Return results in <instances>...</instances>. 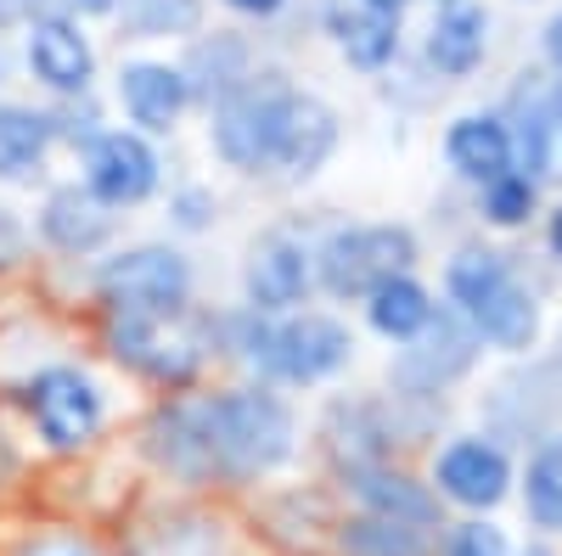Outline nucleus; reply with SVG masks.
I'll list each match as a JSON object with an SVG mask.
<instances>
[{"label":"nucleus","instance_id":"obj_1","mask_svg":"<svg viewBox=\"0 0 562 556\" xmlns=\"http://www.w3.org/2000/svg\"><path fill=\"white\" fill-rule=\"evenodd\" d=\"M158 450L175 473H265L293 444V422L270 394H225L214 405H180L158 422Z\"/></svg>","mask_w":562,"mask_h":556},{"label":"nucleus","instance_id":"obj_2","mask_svg":"<svg viewBox=\"0 0 562 556\" xmlns=\"http://www.w3.org/2000/svg\"><path fill=\"white\" fill-rule=\"evenodd\" d=\"M450 293L467 304V315H473L495 343L524 349L535 338V304L524 298V287L512 282L495 253H461L450 264Z\"/></svg>","mask_w":562,"mask_h":556},{"label":"nucleus","instance_id":"obj_3","mask_svg":"<svg viewBox=\"0 0 562 556\" xmlns=\"http://www.w3.org/2000/svg\"><path fill=\"white\" fill-rule=\"evenodd\" d=\"M293 113V90L281 84H243L220 102L214 118V141L237 169H265L281 158V135H288Z\"/></svg>","mask_w":562,"mask_h":556},{"label":"nucleus","instance_id":"obj_4","mask_svg":"<svg viewBox=\"0 0 562 556\" xmlns=\"http://www.w3.org/2000/svg\"><path fill=\"white\" fill-rule=\"evenodd\" d=\"M411 264V237L394 225H371V230H344L326 242L321 253V282L338 298H360L378 293L389 282H400V270Z\"/></svg>","mask_w":562,"mask_h":556},{"label":"nucleus","instance_id":"obj_5","mask_svg":"<svg viewBox=\"0 0 562 556\" xmlns=\"http://www.w3.org/2000/svg\"><path fill=\"white\" fill-rule=\"evenodd\" d=\"M248 354L265 360L270 371H281V377H293V383H315V377H326V371H338L349 360V332L326 315H304V320H288L281 332H259L248 343Z\"/></svg>","mask_w":562,"mask_h":556},{"label":"nucleus","instance_id":"obj_6","mask_svg":"<svg viewBox=\"0 0 562 556\" xmlns=\"http://www.w3.org/2000/svg\"><path fill=\"white\" fill-rule=\"evenodd\" d=\"M102 293L119 315H175L186 298V264L169 248H140L102 270Z\"/></svg>","mask_w":562,"mask_h":556},{"label":"nucleus","instance_id":"obj_7","mask_svg":"<svg viewBox=\"0 0 562 556\" xmlns=\"http://www.w3.org/2000/svg\"><path fill=\"white\" fill-rule=\"evenodd\" d=\"M29 410H34L40 433L52 439L57 450H79L90 433L102 428V399H97V388H90L79 371H45V377H34Z\"/></svg>","mask_w":562,"mask_h":556},{"label":"nucleus","instance_id":"obj_8","mask_svg":"<svg viewBox=\"0 0 562 556\" xmlns=\"http://www.w3.org/2000/svg\"><path fill=\"white\" fill-rule=\"evenodd\" d=\"M518 147L524 163L540 180H562V79H540L529 73V84L518 90Z\"/></svg>","mask_w":562,"mask_h":556},{"label":"nucleus","instance_id":"obj_9","mask_svg":"<svg viewBox=\"0 0 562 556\" xmlns=\"http://www.w3.org/2000/svg\"><path fill=\"white\" fill-rule=\"evenodd\" d=\"M153 185H158V158L140 135L113 129L90 147V192L102 203H140Z\"/></svg>","mask_w":562,"mask_h":556},{"label":"nucleus","instance_id":"obj_10","mask_svg":"<svg viewBox=\"0 0 562 556\" xmlns=\"http://www.w3.org/2000/svg\"><path fill=\"white\" fill-rule=\"evenodd\" d=\"M164 320L169 315H119L113 349H119V360L153 371V377H164V383H186L192 365H198V349L180 343L175 332H164Z\"/></svg>","mask_w":562,"mask_h":556},{"label":"nucleus","instance_id":"obj_11","mask_svg":"<svg viewBox=\"0 0 562 556\" xmlns=\"http://www.w3.org/2000/svg\"><path fill=\"white\" fill-rule=\"evenodd\" d=\"M29 68L52 84V90H85L90 84V45L74 23L45 18L29 34Z\"/></svg>","mask_w":562,"mask_h":556},{"label":"nucleus","instance_id":"obj_12","mask_svg":"<svg viewBox=\"0 0 562 556\" xmlns=\"http://www.w3.org/2000/svg\"><path fill=\"white\" fill-rule=\"evenodd\" d=\"M473 360V338L461 332V320L456 315H428V327H422V343L405 349L400 360V383H416V388H434L445 377H456V371Z\"/></svg>","mask_w":562,"mask_h":556},{"label":"nucleus","instance_id":"obj_13","mask_svg":"<svg viewBox=\"0 0 562 556\" xmlns=\"http://www.w3.org/2000/svg\"><path fill=\"white\" fill-rule=\"evenodd\" d=\"M439 484L461 506H495L506 495V461H501V450L467 439V444L439 455Z\"/></svg>","mask_w":562,"mask_h":556},{"label":"nucleus","instance_id":"obj_14","mask_svg":"<svg viewBox=\"0 0 562 556\" xmlns=\"http://www.w3.org/2000/svg\"><path fill=\"white\" fill-rule=\"evenodd\" d=\"M119 97H124V113L147 129H169L186 107V79L164 63H130L124 79H119Z\"/></svg>","mask_w":562,"mask_h":556},{"label":"nucleus","instance_id":"obj_15","mask_svg":"<svg viewBox=\"0 0 562 556\" xmlns=\"http://www.w3.org/2000/svg\"><path fill=\"white\" fill-rule=\"evenodd\" d=\"M310 282V270H304V248L288 242V237H270L254 248V264H248V293L259 309H288Z\"/></svg>","mask_w":562,"mask_h":556},{"label":"nucleus","instance_id":"obj_16","mask_svg":"<svg viewBox=\"0 0 562 556\" xmlns=\"http://www.w3.org/2000/svg\"><path fill=\"white\" fill-rule=\"evenodd\" d=\"M45 237H52L57 248L68 253H85V248H97L108 237V208L97 192H79V185H68V192H57L52 203H45Z\"/></svg>","mask_w":562,"mask_h":556},{"label":"nucleus","instance_id":"obj_17","mask_svg":"<svg viewBox=\"0 0 562 556\" xmlns=\"http://www.w3.org/2000/svg\"><path fill=\"white\" fill-rule=\"evenodd\" d=\"M333 113H326L321 102H310V97H293V113H288V135H281V169L288 174H315L321 169V158L333 152Z\"/></svg>","mask_w":562,"mask_h":556},{"label":"nucleus","instance_id":"obj_18","mask_svg":"<svg viewBox=\"0 0 562 556\" xmlns=\"http://www.w3.org/2000/svg\"><path fill=\"white\" fill-rule=\"evenodd\" d=\"M333 29H338L344 52L360 68H378L394 52V12H378L371 0H344V7L333 12Z\"/></svg>","mask_w":562,"mask_h":556},{"label":"nucleus","instance_id":"obj_19","mask_svg":"<svg viewBox=\"0 0 562 556\" xmlns=\"http://www.w3.org/2000/svg\"><path fill=\"white\" fill-rule=\"evenodd\" d=\"M450 158H456L461 174H473V180H501L506 158H512V141H506V129L490 124V118H461L450 129Z\"/></svg>","mask_w":562,"mask_h":556},{"label":"nucleus","instance_id":"obj_20","mask_svg":"<svg viewBox=\"0 0 562 556\" xmlns=\"http://www.w3.org/2000/svg\"><path fill=\"white\" fill-rule=\"evenodd\" d=\"M45 141H52V118L29 107H0V174L18 180L40 163Z\"/></svg>","mask_w":562,"mask_h":556},{"label":"nucleus","instance_id":"obj_21","mask_svg":"<svg viewBox=\"0 0 562 556\" xmlns=\"http://www.w3.org/2000/svg\"><path fill=\"white\" fill-rule=\"evenodd\" d=\"M479 52H484V12H473V7H456L450 18H439L428 57H434L445 73H467V68L479 63Z\"/></svg>","mask_w":562,"mask_h":556},{"label":"nucleus","instance_id":"obj_22","mask_svg":"<svg viewBox=\"0 0 562 556\" xmlns=\"http://www.w3.org/2000/svg\"><path fill=\"white\" fill-rule=\"evenodd\" d=\"M344 551L349 556H428V540H422L416 523H400V518H360L349 523Z\"/></svg>","mask_w":562,"mask_h":556},{"label":"nucleus","instance_id":"obj_23","mask_svg":"<svg viewBox=\"0 0 562 556\" xmlns=\"http://www.w3.org/2000/svg\"><path fill=\"white\" fill-rule=\"evenodd\" d=\"M428 298H422V287L416 282H389V287H378L371 293V320H378V332H389V338H411V332H422L428 327Z\"/></svg>","mask_w":562,"mask_h":556},{"label":"nucleus","instance_id":"obj_24","mask_svg":"<svg viewBox=\"0 0 562 556\" xmlns=\"http://www.w3.org/2000/svg\"><path fill=\"white\" fill-rule=\"evenodd\" d=\"M360 495L378 518H400V523H428L434 518V500L405 478H360Z\"/></svg>","mask_w":562,"mask_h":556},{"label":"nucleus","instance_id":"obj_25","mask_svg":"<svg viewBox=\"0 0 562 556\" xmlns=\"http://www.w3.org/2000/svg\"><path fill=\"white\" fill-rule=\"evenodd\" d=\"M529 512L546 529H562V444H546L529 467Z\"/></svg>","mask_w":562,"mask_h":556},{"label":"nucleus","instance_id":"obj_26","mask_svg":"<svg viewBox=\"0 0 562 556\" xmlns=\"http://www.w3.org/2000/svg\"><path fill=\"white\" fill-rule=\"evenodd\" d=\"M198 0H124V23L135 34H186L198 29Z\"/></svg>","mask_w":562,"mask_h":556},{"label":"nucleus","instance_id":"obj_27","mask_svg":"<svg viewBox=\"0 0 562 556\" xmlns=\"http://www.w3.org/2000/svg\"><path fill=\"white\" fill-rule=\"evenodd\" d=\"M529 203H535V185H529V180H512V174L490 180V214H495L501 225H518V219L529 214Z\"/></svg>","mask_w":562,"mask_h":556},{"label":"nucleus","instance_id":"obj_28","mask_svg":"<svg viewBox=\"0 0 562 556\" xmlns=\"http://www.w3.org/2000/svg\"><path fill=\"white\" fill-rule=\"evenodd\" d=\"M450 556H506V540H501V529H490V523H467V529L456 534Z\"/></svg>","mask_w":562,"mask_h":556},{"label":"nucleus","instance_id":"obj_29","mask_svg":"<svg viewBox=\"0 0 562 556\" xmlns=\"http://www.w3.org/2000/svg\"><path fill=\"white\" fill-rule=\"evenodd\" d=\"M23 556H102V551L85 545V540H74V534H40V540L23 545Z\"/></svg>","mask_w":562,"mask_h":556},{"label":"nucleus","instance_id":"obj_30","mask_svg":"<svg viewBox=\"0 0 562 556\" xmlns=\"http://www.w3.org/2000/svg\"><path fill=\"white\" fill-rule=\"evenodd\" d=\"M40 12V0H0V29H12V23H29Z\"/></svg>","mask_w":562,"mask_h":556},{"label":"nucleus","instance_id":"obj_31","mask_svg":"<svg viewBox=\"0 0 562 556\" xmlns=\"http://www.w3.org/2000/svg\"><path fill=\"white\" fill-rule=\"evenodd\" d=\"M18 253V225H12V214L0 208V259H12Z\"/></svg>","mask_w":562,"mask_h":556},{"label":"nucleus","instance_id":"obj_32","mask_svg":"<svg viewBox=\"0 0 562 556\" xmlns=\"http://www.w3.org/2000/svg\"><path fill=\"white\" fill-rule=\"evenodd\" d=\"M231 7H237V12H254V18H265V12H276V7H281V0H231Z\"/></svg>","mask_w":562,"mask_h":556},{"label":"nucleus","instance_id":"obj_33","mask_svg":"<svg viewBox=\"0 0 562 556\" xmlns=\"http://www.w3.org/2000/svg\"><path fill=\"white\" fill-rule=\"evenodd\" d=\"M180 219L186 225H203V197H180Z\"/></svg>","mask_w":562,"mask_h":556},{"label":"nucleus","instance_id":"obj_34","mask_svg":"<svg viewBox=\"0 0 562 556\" xmlns=\"http://www.w3.org/2000/svg\"><path fill=\"white\" fill-rule=\"evenodd\" d=\"M546 45H551V57H557V63H562V18H557V23H551V34H546Z\"/></svg>","mask_w":562,"mask_h":556},{"label":"nucleus","instance_id":"obj_35","mask_svg":"<svg viewBox=\"0 0 562 556\" xmlns=\"http://www.w3.org/2000/svg\"><path fill=\"white\" fill-rule=\"evenodd\" d=\"M551 248L562 253V208H557V219H551Z\"/></svg>","mask_w":562,"mask_h":556},{"label":"nucleus","instance_id":"obj_36","mask_svg":"<svg viewBox=\"0 0 562 556\" xmlns=\"http://www.w3.org/2000/svg\"><path fill=\"white\" fill-rule=\"evenodd\" d=\"M79 7H90V12H108V7H113V0H79Z\"/></svg>","mask_w":562,"mask_h":556},{"label":"nucleus","instance_id":"obj_37","mask_svg":"<svg viewBox=\"0 0 562 556\" xmlns=\"http://www.w3.org/2000/svg\"><path fill=\"white\" fill-rule=\"evenodd\" d=\"M371 7H378V12H394V7H400V0H371Z\"/></svg>","mask_w":562,"mask_h":556}]
</instances>
